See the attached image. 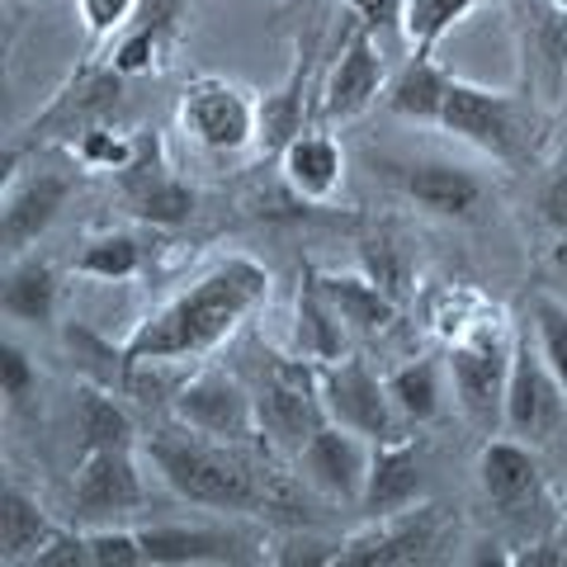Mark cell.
Instances as JSON below:
<instances>
[{
	"instance_id": "1",
	"label": "cell",
	"mask_w": 567,
	"mask_h": 567,
	"mask_svg": "<svg viewBox=\"0 0 567 567\" xmlns=\"http://www.w3.org/2000/svg\"><path fill=\"white\" fill-rule=\"evenodd\" d=\"M270 298V270L256 256H223L194 275L175 298L147 312L123 341L128 364H181L204 360Z\"/></svg>"
},
{
	"instance_id": "2",
	"label": "cell",
	"mask_w": 567,
	"mask_h": 567,
	"mask_svg": "<svg viewBox=\"0 0 567 567\" xmlns=\"http://www.w3.org/2000/svg\"><path fill=\"white\" fill-rule=\"evenodd\" d=\"M265 440H213L204 431H189L171 416V425L152 431L147 458L162 473V483L189 506L204 511H233V516H265L275 502L279 473L256 454Z\"/></svg>"
},
{
	"instance_id": "3",
	"label": "cell",
	"mask_w": 567,
	"mask_h": 567,
	"mask_svg": "<svg viewBox=\"0 0 567 567\" xmlns=\"http://www.w3.org/2000/svg\"><path fill=\"white\" fill-rule=\"evenodd\" d=\"M516 341L520 331L492 303L458 336H450L445 369H450L454 402L464 421L483 435H496L506 425V383H511V360H516Z\"/></svg>"
},
{
	"instance_id": "4",
	"label": "cell",
	"mask_w": 567,
	"mask_h": 567,
	"mask_svg": "<svg viewBox=\"0 0 567 567\" xmlns=\"http://www.w3.org/2000/svg\"><path fill=\"white\" fill-rule=\"evenodd\" d=\"M440 133H450L458 142H468L483 156L502 166H520L529 162L539 142V104L525 91H492V85H477L454 76L445 114H440Z\"/></svg>"
},
{
	"instance_id": "5",
	"label": "cell",
	"mask_w": 567,
	"mask_h": 567,
	"mask_svg": "<svg viewBox=\"0 0 567 567\" xmlns=\"http://www.w3.org/2000/svg\"><path fill=\"white\" fill-rule=\"evenodd\" d=\"M256 412H260V435L275 450L298 454L308 440L327 425L322 406V383H317V364L303 360L298 350L289 354H265L260 374H256Z\"/></svg>"
},
{
	"instance_id": "6",
	"label": "cell",
	"mask_w": 567,
	"mask_h": 567,
	"mask_svg": "<svg viewBox=\"0 0 567 567\" xmlns=\"http://www.w3.org/2000/svg\"><path fill=\"white\" fill-rule=\"evenodd\" d=\"M181 133L208 156H241L260 142V100L241 81L194 76L181 95Z\"/></svg>"
},
{
	"instance_id": "7",
	"label": "cell",
	"mask_w": 567,
	"mask_h": 567,
	"mask_svg": "<svg viewBox=\"0 0 567 567\" xmlns=\"http://www.w3.org/2000/svg\"><path fill=\"white\" fill-rule=\"evenodd\" d=\"M123 81L128 76H118L110 62H81L66 76L62 91L48 100V110L33 114L20 128V137L10 142L6 156H24L29 147H39V142H76L81 133L100 128V123L118 110Z\"/></svg>"
},
{
	"instance_id": "8",
	"label": "cell",
	"mask_w": 567,
	"mask_h": 567,
	"mask_svg": "<svg viewBox=\"0 0 567 567\" xmlns=\"http://www.w3.org/2000/svg\"><path fill=\"white\" fill-rule=\"evenodd\" d=\"M317 383H322L327 421L364 435L369 445H388V440L406 435V421L393 406L388 379H379L360 354H341V360H331V364H317Z\"/></svg>"
},
{
	"instance_id": "9",
	"label": "cell",
	"mask_w": 567,
	"mask_h": 567,
	"mask_svg": "<svg viewBox=\"0 0 567 567\" xmlns=\"http://www.w3.org/2000/svg\"><path fill=\"white\" fill-rule=\"evenodd\" d=\"M147 506V483L137 468L133 445H110V450H81L76 454V477H71V525L95 529V525H118Z\"/></svg>"
},
{
	"instance_id": "10",
	"label": "cell",
	"mask_w": 567,
	"mask_h": 567,
	"mask_svg": "<svg viewBox=\"0 0 567 567\" xmlns=\"http://www.w3.org/2000/svg\"><path fill=\"white\" fill-rule=\"evenodd\" d=\"M520 52V91L539 110L567 104V10L558 0H506Z\"/></svg>"
},
{
	"instance_id": "11",
	"label": "cell",
	"mask_w": 567,
	"mask_h": 567,
	"mask_svg": "<svg viewBox=\"0 0 567 567\" xmlns=\"http://www.w3.org/2000/svg\"><path fill=\"white\" fill-rule=\"evenodd\" d=\"M171 416L189 425V431L213 435V440H241V445L265 440L260 412H256V388L223 364H204L199 374H189L175 388Z\"/></svg>"
},
{
	"instance_id": "12",
	"label": "cell",
	"mask_w": 567,
	"mask_h": 567,
	"mask_svg": "<svg viewBox=\"0 0 567 567\" xmlns=\"http://www.w3.org/2000/svg\"><path fill=\"white\" fill-rule=\"evenodd\" d=\"M76 189V175L66 166H33V171H6V199H0V246L10 260L29 256Z\"/></svg>"
},
{
	"instance_id": "13",
	"label": "cell",
	"mask_w": 567,
	"mask_h": 567,
	"mask_svg": "<svg viewBox=\"0 0 567 567\" xmlns=\"http://www.w3.org/2000/svg\"><path fill=\"white\" fill-rule=\"evenodd\" d=\"M369 464H374V445L364 435L346 431V425L327 421L303 450L293 454V473L308 492H317L322 502L336 506H360L364 502V483H369Z\"/></svg>"
},
{
	"instance_id": "14",
	"label": "cell",
	"mask_w": 567,
	"mask_h": 567,
	"mask_svg": "<svg viewBox=\"0 0 567 567\" xmlns=\"http://www.w3.org/2000/svg\"><path fill=\"white\" fill-rule=\"evenodd\" d=\"M118 194L133 218L152 227H185L194 218V208H199V194L171 171L156 133H137L133 162L118 171Z\"/></svg>"
},
{
	"instance_id": "15",
	"label": "cell",
	"mask_w": 567,
	"mask_h": 567,
	"mask_svg": "<svg viewBox=\"0 0 567 567\" xmlns=\"http://www.w3.org/2000/svg\"><path fill=\"white\" fill-rule=\"evenodd\" d=\"M563 412H567V388L548 369L535 336L520 331L516 360H511V383H506V431L539 445V440H548L563 425Z\"/></svg>"
},
{
	"instance_id": "16",
	"label": "cell",
	"mask_w": 567,
	"mask_h": 567,
	"mask_svg": "<svg viewBox=\"0 0 567 567\" xmlns=\"http://www.w3.org/2000/svg\"><path fill=\"white\" fill-rule=\"evenodd\" d=\"M388 91V66L379 52V33H369L364 24H350L341 39V52L327 71L322 85V118L327 123H354L364 118Z\"/></svg>"
},
{
	"instance_id": "17",
	"label": "cell",
	"mask_w": 567,
	"mask_h": 567,
	"mask_svg": "<svg viewBox=\"0 0 567 567\" xmlns=\"http://www.w3.org/2000/svg\"><path fill=\"white\" fill-rule=\"evenodd\" d=\"M440 539V506H412L402 516H379L369 520L360 535L336 544L331 567H398V563H421L425 548Z\"/></svg>"
},
{
	"instance_id": "18",
	"label": "cell",
	"mask_w": 567,
	"mask_h": 567,
	"mask_svg": "<svg viewBox=\"0 0 567 567\" xmlns=\"http://www.w3.org/2000/svg\"><path fill=\"white\" fill-rule=\"evenodd\" d=\"M189 0H142V10L133 14V24L110 43V66L118 76H147L166 58L175 39H181V20H185Z\"/></svg>"
},
{
	"instance_id": "19",
	"label": "cell",
	"mask_w": 567,
	"mask_h": 567,
	"mask_svg": "<svg viewBox=\"0 0 567 567\" xmlns=\"http://www.w3.org/2000/svg\"><path fill=\"white\" fill-rule=\"evenodd\" d=\"M425 492V473H421V454L416 440H388V445H374V464H369V483H364V502L360 511L369 520L379 516H402V511L421 506Z\"/></svg>"
},
{
	"instance_id": "20",
	"label": "cell",
	"mask_w": 567,
	"mask_h": 567,
	"mask_svg": "<svg viewBox=\"0 0 567 567\" xmlns=\"http://www.w3.org/2000/svg\"><path fill=\"white\" fill-rule=\"evenodd\" d=\"M279 175L303 204H327L346 181V152L336 133L327 128H303L289 137V147L279 152Z\"/></svg>"
},
{
	"instance_id": "21",
	"label": "cell",
	"mask_w": 567,
	"mask_h": 567,
	"mask_svg": "<svg viewBox=\"0 0 567 567\" xmlns=\"http://www.w3.org/2000/svg\"><path fill=\"white\" fill-rule=\"evenodd\" d=\"M477 483H483V496L502 511H525L529 502H539L544 492V473L539 458L529 454V440H492L483 454H477Z\"/></svg>"
},
{
	"instance_id": "22",
	"label": "cell",
	"mask_w": 567,
	"mask_h": 567,
	"mask_svg": "<svg viewBox=\"0 0 567 567\" xmlns=\"http://www.w3.org/2000/svg\"><path fill=\"white\" fill-rule=\"evenodd\" d=\"M402 189L416 208L435 213V218H473L487 199V185L477 181L468 166L454 162H416L402 171Z\"/></svg>"
},
{
	"instance_id": "23",
	"label": "cell",
	"mask_w": 567,
	"mask_h": 567,
	"mask_svg": "<svg viewBox=\"0 0 567 567\" xmlns=\"http://www.w3.org/2000/svg\"><path fill=\"white\" fill-rule=\"evenodd\" d=\"M450 85H454V76L435 62V48H412L406 66L383 91V110L393 118H402V123H431V128H440Z\"/></svg>"
},
{
	"instance_id": "24",
	"label": "cell",
	"mask_w": 567,
	"mask_h": 567,
	"mask_svg": "<svg viewBox=\"0 0 567 567\" xmlns=\"http://www.w3.org/2000/svg\"><path fill=\"white\" fill-rule=\"evenodd\" d=\"M142 548H147L152 567H199V563H241V535H227V529H204V525H152L137 529Z\"/></svg>"
},
{
	"instance_id": "25",
	"label": "cell",
	"mask_w": 567,
	"mask_h": 567,
	"mask_svg": "<svg viewBox=\"0 0 567 567\" xmlns=\"http://www.w3.org/2000/svg\"><path fill=\"white\" fill-rule=\"evenodd\" d=\"M298 322H293V350L303 354V360L312 364H331L341 360V354H350V327L341 322V312H336V303L327 298L322 279L308 275L303 284H298Z\"/></svg>"
},
{
	"instance_id": "26",
	"label": "cell",
	"mask_w": 567,
	"mask_h": 567,
	"mask_svg": "<svg viewBox=\"0 0 567 567\" xmlns=\"http://www.w3.org/2000/svg\"><path fill=\"white\" fill-rule=\"evenodd\" d=\"M58 529L62 525L52 520L24 487L6 483V492H0V563L6 567L33 563L39 558V548H48Z\"/></svg>"
},
{
	"instance_id": "27",
	"label": "cell",
	"mask_w": 567,
	"mask_h": 567,
	"mask_svg": "<svg viewBox=\"0 0 567 567\" xmlns=\"http://www.w3.org/2000/svg\"><path fill=\"white\" fill-rule=\"evenodd\" d=\"M317 279H322V289L336 303V312H341V322L350 327V336H383L398 322V298L379 279L369 275H317Z\"/></svg>"
},
{
	"instance_id": "28",
	"label": "cell",
	"mask_w": 567,
	"mask_h": 567,
	"mask_svg": "<svg viewBox=\"0 0 567 567\" xmlns=\"http://www.w3.org/2000/svg\"><path fill=\"white\" fill-rule=\"evenodd\" d=\"M0 308L14 322H52L58 317V270L43 256L10 260L6 284H0Z\"/></svg>"
},
{
	"instance_id": "29",
	"label": "cell",
	"mask_w": 567,
	"mask_h": 567,
	"mask_svg": "<svg viewBox=\"0 0 567 567\" xmlns=\"http://www.w3.org/2000/svg\"><path fill=\"white\" fill-rule=\"evenodd\" d=\"M76 435H81V450H110V445L137 450V425L128 416V406L100 383L76 388Z\"/></svg>"
},
{
	"instance_id": "30",
	"label": "cell",
	"mask_w": 567,
	"mask_h": 567,
	"mask_svg": "<svg viewBox=\"0 0 567 567\" xmlns=\"http://www.w3.org/2000/svg\"><path fill=\"white\" fill-rule=\"evenodd\" d=\"M445 379L450 369L435 360H406L402 369L388 374V393H393V406L406 425H431L445 412Z\"/></svg>"
},
{
	"instance_id": "31",
	"label": "cell",
	"mask_w": 567,
	"mask_h": 567,
	"mask_svg": "<svg viewBox=\"0 0 567 567\" xmlns=\"http://www.w3.org/2000/svg\"><path fill=\"white\" fill-rule=\"evenodd\" d=\"M308 58H312V43L298 48V66L289 71V81L279 85L275 95L260 100V147L265 152H284L293 133H303V81H308Z\"/></svg>"
},
{
	"instance_id": "32",
	"label": "cell",
	"mask_w": 567,
	"mask_h": 567,
	"mask_svg": "<svg viewBox=\"0 0 567 567\" xmlns=\"http://www.w3.org/2000/svg\"><path fill=\"white\" fill-rule=\"evenodd\" d=\"M142 241L133 233H100L91 237L71 260V270L85 275V279H104V284H123V279H137L142 275Z\"/></svg>"
},
{
	"instance_id": "33",
	"label": "cell",
	"mask_w": 567,
	"mask_h": 567,
	"mask_svg": "<svg viewBox=\"0 0 567 567\" xmlns=\"http://www.w3.org/2000/svg\"><path fill=\"white\" fill-rule=\"evenodd\" d=\"M529 336H535V346L558 374V383L567 388V298L548 289L529 298Z\"/></svg>"
},
{
	"instance_id": "34",
	"label": "cell",
	"mask_w": 567,
	"mask_h": 567,
	"mask_svg": "<svg viewBox=\"0 0 567 567\" xmlns=\"http://www.w3.org/2000/svg\"><path fill=\"white\" fill-rule=\"evenodd\" d=\"M477 6H483V0H406V10H402L406 43L412 48H435L458 20H468Z\"/></svg>"
},
{
	"instance_id": "35",
	"label": "cell",
	"mask_w": 567,
	"mask_h": 567,
	"mask_svg": "<svg viewBox=\"0 0 567 567\" xmlns=\"http://www.w3.org/2000/svg\"><path fill=\"white\" fill-rule=\"evenodd\" d=\"M71 152H76V162L85 166V171H123L133 162V152H137V133L128 137V133H114V128H91V133H81L76 142H71Z\"/></svg>"
},
{
	"instance_id": "36",
	"label": "cell",
	"mask_w": 567,
	"mask_h": 567,
	"mask_svg": "<svg viewBox=\"0 0 567 567\" xmlns=\"http://www.w3.org/2000/svg\"><path fill=\"white\" fill-rule=\"evenodd\" d=\"M137 10H142V0H76V20L91 43H114L133 24Z\"/></svg>"
},
{
	"instance_id": "37",
	"label": "cell",
	"mask_w": 567,
	"mask_h": 567,
	"mask_svg": "<svg viewBox=\"0 0 567 567\" xmlns=\"http://www.w3.org/2000/svg\"><path fill=\"white\" fill-rule=\"evenodd\" d=\"M85 535H91V567H142L147 563V548H142L137 529L95 525V529H85Z\"/></svg>"
},
{
	"instance_id": "38",
	"label": "cell",
	"mask_w": 567,
	"mask_h": 567,
	"mask_svg": "<svg viewBox=\"0 0 567 567\" xmlns=\"http://www.w3.org/2000/svg\"><path fill=\"white\" fill-rule=\"evenodd\" d=\"M0 388H6V402L14 406V412L39 398V364L29 360V350L20 341L0 346Z\"/></svg>"
},
{
	"instance_id": "39",
	"label": "cell",
	"mask_w": 567,
	"mask_h": 567,
	"mask_svg": "<svg viewBox=\"0 0 567 567\" xmlns=\"http://www.w3.org/2000/svg\"><path fill=\"white\" fill-rule=\"evenodd\" d=\"M350 20L364 24L369 33H402V10L406 0H346Z\"/></svg>"
},
{
	"instance_id": "40",
	"label": "cell",
	"mask_w": 567,
	"mask_h": 567,
	"mask_svg": "<svg viewBox=\"0 0 567 567\" xmlns=\"http://www.w3.org/2000/svg\"><path fill=\"white\" fill-rule=\"evenodd\" d=\"M535 208H539V223H544L554 237L567 233V171H554V175H548V181L539 185Z\"/></svg>"
},
{
	"instance_id": "41",
	"label": "cell",
	"mask_w": 567,
	"mask_h": 567,
	"mask_svg": "<svg viewBox=\"0 0 567 567\" xmlns=\"http://www.w3.org/2000/svg\"><path fill=\"white\" fill-rule=\"evenodd\" d=\"M548 279H554L558 284V289H563V298H567V233L563 237H554V246H548Z\"/></svg>"
},
{
	"instance_id": "42",
	"label": "cell",
	"mask_w": 567,
	"mask_h": 567,
	"mask_svg": "<svg viewBox=\"0 0 567 567\" xmlns=\"http://www.w3.org/2000/svg\"><path fill=\"white\" fill-rule=\"evenodd\" d=\"M6 6H10V10H20V6H29V0H6Z\"/></svg>"
}]
</instances>
